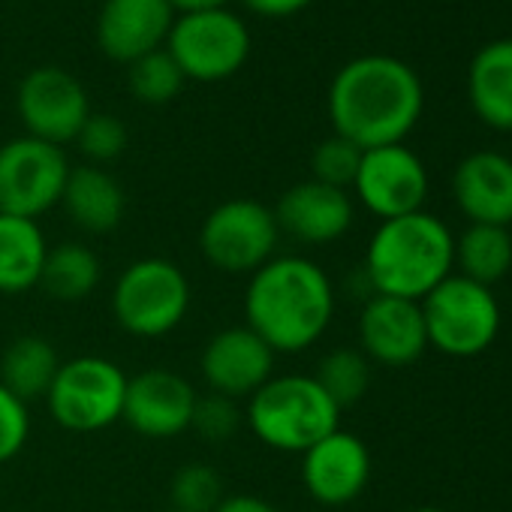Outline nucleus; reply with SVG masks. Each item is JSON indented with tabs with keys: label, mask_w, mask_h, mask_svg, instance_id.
<instances>
[{
	"label": "nucleus",
	"mask_w": 512,
	"mask_h": 512,
	"mask_svg": "<svg viewBox=\"0 0 512 512\" xmlns=\"http://www.w3.org/2000/svg\"><path fill=\"white\" fill-rule=\"evenodd\" d=\"M467 97L476 118L494 130L512 133V40L482 46L467 70Z\"/></svg>",
	"instance_id": "21"
},
{
	"label": "nucleus",
	"mask_w": 512,
	"mask_h": 512,
	"mask_svg": "<svg viewBox=\"0 0 512 512\" xmlns=\"http://www.w3.org/2000/svg\"><path fill=\"white\" fill-rule=\"evenodd\" d=\"M223 497V476L208 464L190 461L178 467L169 482V500L178 512H214Z\"/></svg>",
	"instance_id": "28"
},
{
	"label": "nucleus",
	"mask_w": 512,
	"mask_h": 512,
	"mask_svg": "<svg viewBox=\"0 0 512 512\" xmlns=\"http://www.w3.org/2000/svg\"><path fill=\"white\" fill-rule=\"evenodd\" d=\"M353 190L371 214L392 220L422 211L428 199V172L404 142L368 148L362 154Z\"/></svg>",
	"instance_id": "12"
},
{
	"label": "nucleus",
	"mask_w": 512,
	"mask_h": 512,
	"mask_svg": "<svg viewBox=\"0 0 512 512\" xmlns=\"http://www.w3.org/2000/svg\"><path fill=\"white\" fill-rule=\"evenodd\" d=\"M281 229L275 211L260 199H226L208 211L199 229L205 263L223 275H253L278 256Z\"/></svg>",
	"instance_id": "6"
},
{
	"label": "nucleus",
	"mask_w": 512,
	"mask_h": 512,
	"mask_svg": "<svg viewBox=\"0 0 512 512\" xmlns=\"http://www.w3.org/2000/svg\"><path fill=\"white\" fill-rule=\"evenodd\" d=\"M76 142H79V151L91 160V166H103V163H112V160H118L124 154L127 127L115 115L91 112L88 121L82 124Z\"/></svg>",
	"instance_id": "30"
},
{
	"label": "nucleus",
	"mask_w": 512,
	"mask_h": 512,
	"mask_svg": "<svg viewBox=\"0 0 512 512\" xmlns=\"http://www.w3.org/2000/svg\"><path fill=\"white\" fill-rule=\"evenodd\" d=\"M160 512H178V509H172V506H169V509H160Z\"/></svg>",
	"instance_id": "37"
},
{
	"label": "nucleus",
	"mask_w": 512,
	"mask_h": 512,
	"mask_svg": "<svg viewBox=\"0 0 512 512\" xmlns=\"http://www.w3.org/2000/svg\"><path fill=\"white\" fill-rule=\"evenodd\" d=\"M275 350L247 326H229L208 338L199 371L208 392L247 401L275 377Z\"/></svg>",
	"instance_id": "13"
},
{
	"label": "nucleus",
	"mask_w": 512,
	"mask_h": 512,
	"mask_svg": "<svg viewBox=\"0 0 512 512\" xmlns=\"http://www.w3.org/2000/svg\"><path fill=\"white\" fill-rule=\"evenodd\" d=\"M362 154H365V151H362L359 145H353L350 139L332 133V136L323 139V142L314 148V154H311L314 181L329 184V187H338V190H350L353 181H356Z\"/></svg>",
	"instance_id": "29"
},
{
	"label": "nucleus",
	"mask_w": 512,
	"mask_h": 512,
	"mask_svg": "<svg viewBox=\"0 0 512 512\" xmlns=\"http://www.w3.org/2000/svg\"><path fill=\"white\" fill-rule=\"evenodd\" d=\"M272 211H275L281 235H290L293 241L311 244V247L344 238L356 217L350 190H338L314 178L299 181L290 190H284V196L278 199Z\"/></svg>",
	"instance_id": "17"
},
{
	"label": "nucleus",
	"mask_w": 512,
	"mask_h": 512,
	"mask_svg": "<svg viewBox=\"0 0 512 512\" xmlns=\"http://www.w3.org/2000/svg\"><path fill=\"white\" fill-rule=\"evenodd\" d=\"M335 317V287L308 256H275L253 272L244 293V326L275 353L314 347Z\"/></svg>",
	"instance_id": "2"
},
{
	"label": "nucleus",
	"mask_w": 512,
	"mask_h": 512,
	"mask_svg": "<svg viewBox=\"0 0 512 512\" xmlns=\"http://www.w3.org/2000/svg\"><path fill=\"white\" fill-rule=\"evenodd\" d=\"M49 241L37 220L0 214V293L22 296L40 287Z\"/></svg>",
	"instance_id": "22"
},
{
	"label": "nucleus",
	"mask_w": 512,
	"mask_h": 512,
	"mask_svg": "<svg viewBox=\"0 0 512 512\" xmlns=\"http://www.w3.org/2000/svg\"><path fill=\"white\" fill-rule=\"evenodd\" d=\"M127 82H130V91L136 100H142L148 106H160L181 94L184 73L178 70V64L172 61V55L166 49H157V52H148V55L136 58L133 64H127Z\"/></svg>",
	"instance_id": "27"
},
{
	"label": "nucleus",
	"mask_w": 512,
	"mask_h": 512,
	"mask_svg": "<svg viewBox=\"0 0 512 512\" xmlns=\"http://www.w3.org/2000/svg\"><path fill=\"white\" fill-rule=\"evenodd\" d=\"M314 380L338 404V410H344L365 398V392L371 386V362L362 350L341 347L320 359Z\"/></svg>",
	"instance_id": "26"
},
{
	"label": "nucleus",
	"mask_w": 512,
	"mask_h": 512,
	"mask_svg": "<svg viewBox=\"0 0 512 512\" xmlns=\"http://www.w3.org/2000/svg\"><path fill=\"white\" fill-rule=\"evenodd\" d=\"M455 266L458 275L491 287L503 281L512 269V235L509 226L470 223L461 238H455Z\"/></svg>",
	"instance_id": "25"
},
{
	"label": "nucleus",
	"mask_w": 512,
	"mask_h": 512,
	"mask_svg": "<svg viewBox=\"0 0 512 512\" xmlns=\"http://www.w3.org/2000/svg\"><path fill=\"white\" fill-rule=\"evenodd\" d=\"M61 205L67 217L91 235H106L121 226L127 211L124 187L103 166H76L67 175Z\"/></svg>",
	"instance_id": "20"
},
{
	"label": "nucleus",
	"mask_w": 512,
	"mask_h": 512,
	"mask_svg": "<svg viewBox=\"0 0 512 512\" xmlns=\"http://www.w3.org/2000/svg\"><path fill=\"white\" fill-rule=\"evenodd\" d=\"M229 0H169V7L181 13H202V10H223Z\"/></svg>",
	"instance_id": "35"
},
{
	"label": "nucleus",
	"mask_w": 512,
	"mask_h": 512,
	"mask_svg": "<svg viewBox=\"0 0 512 512\" xmlns=\"http://www.w3.org/2000/svg\"><path fill=\"white\" fill-rule=\"evenodd\" d=\"M61 359L58 350L43 335H19L0 359V383H4L19 401H46Z\"/></svg>",
	"instance_id": "23"
},
{
	"label": "nucleus",
	"mask_w": 512,
	"mask_h": 512,
	"mask_svg": "<svg viewBox=\"0 0 512 512\" xmlns=\"http://www.w3.org/2000/svg\"><path fill=\"white\" fill-rule=\"evenodd\" d=\"M359 344L368 362L386 368L413 365L428 350L422 305L374 293L359 314Z\"/></svg>",
	"instance_id": "16"
},
{
	"label": "nucleus",
	"mask_w": 512,
	"mask_h": 512,
	"mask_svg": "<svg viewBox=\"0 0 512 512\" xmlns=\"http://www.w3.org/2000/svg\"><path fill=\"white\" fill-rule=\"evenodd\" d=\"M127 374L106 356H76L61 362L46 395L52 419L73 434L106 431L121 422L127 398Z\"/></svg>",
	"instance_id": "8"
},
{
	"label": "nucleus",
	"mask_w": 512,
	"mask_h": 512,
	"mask_svg": "<svg viewBox=\"0 0 512 512\" xmlns=\"http://www.w3.org/2000/svg\"><path fill=\"white\" fill-rule=\"evenodd\" d=\"M244 425L263 446L302 455L341 428V410L314 374H284L247 398Z\"/></svg>",
	"instance_id": "4"
},
{
	"label": "nucleus",
	"mask_w": 512,
	"mask_h": 512,
	"mask_svg": "<svg viewBox=\"0 0 512 512\" xmlns=\"http://www.w3.org/2000/svg\"><path fill=\"white\" fill-rule=\"evenodd\" d=\"M455 269V235L422 211L380 220L365 250V278L371 293L422 302Z\"/></svg>",
	"instance_id": "3"
},
{
	"label": "nucleus",
	"mask_w": 512,
	"mask_h": 512,
	"mask_svg": "<svg viewBox=\"0 0 512 512\" xmlns=\"http://www.w3.org/2000/svg\"><path fill=\"white\" fill-rule=\"evenodd\" d=\"M184 79L220 82L235 76L250 55V31L241 16L223 10L181 13L163 46Z\"/></svg>",
	"instance_id": "9"
},
{
	"label": "nucleus",
	"mask_w": 512,
	"mask_h": 512,
	"mask_svg": "<svg viewBox=\"0 0 512 512\" xmlns=\"http://www.w3.org/2000/svg\"><path fill=\"white\" fill-rule=\"evenodd\" d=\"M419 305L425 317L428 347L446 356L470 359L485 353L497 341L500 305L491 287H482L461 275H449Z\"/></svg>",
	"instance_id": "7"
},
{
	"label": "nucleus",
	"mask_w": 512,
	"mask_h": 512,
	"mask_svg": "<svg viewBox=\"0 0 512 512\" xmlns=\"http://www.w3.org/2000/svg\"><path fill=\"white\" fill-rule=\"evenodd\" d=\"M326 106L332 130L368 151L407 139L422 118L425 88L401 58L362 55L335 73Z\"/></svg>",
	"instance_id": "1"
},
{
	"label": "nucleus",
	"mask_w": 512,
	"mask_h": 512,
	"mask_svg": "<svg viewBox=\"0 0 512 512\" xmlns=\"http://www.w3.org/2000/svg\"><path fill=\"white\" fill-rule=\"evenodd\" d=\"M190 299V281L178 263L166 256H142L112 287V317L127 335L151 341L184 323Z\"/></svg>",
	"instance_id": "5"
},
{
	"label": "nucleus",
	"mask_w": 512,
	"mask_h": 512,
	"mask_svg": "<svg viewBox=\"0 0 512 512\" xmlns=\"http://www.w3.org/2000/svg\"><path fill=\"white\" fill-rule=\"evenodd\" d=\"M371 479V452L362 437L338 428L302 452V485L323 506L356 500Z\"/></svg>",
	"instance_id": "15"
},
{
	"label": "nucleus",
	"mask_w": 512,
	"mask_h": 512,
	"mask_svg": "<svg viewBox=\"0 0 512 512\" xmlns=\"http://www.w3.org/2000/svg\"><path fill=\"white\" fill-rule=\"evenodd\" d=\"M31 437V413L28 404L19 401L4 383H0V467L10 464Z\"/></svg>",
	"instance_id": "32"
},
{
	"label": "nucleus",
	"mask_w": 512,
	"mask_h": 512,
	"mask_svg": "<svg viewBox=\"0 0 512 512\" xmlns=\"http://www.w3.org/2000/svg\"><path fill=\"white\" fill-rule=\"evenodd\" d=\"M175 10L169 0H103L97 16V43L118 61L133 64L136 58L166 46Z\"/></svg>",
	"instance_id": "18"
},
{
	"label": "nucleus",
	"mask_w": 512,
	"mask_h": 512,
	"mask_svg": "<svg viewBox=\"0 0 512 512\" xmlns=\"http://www.w3.org/2000/svg\"><path fill=\"white\" fill-rule=\"evenodd\" d=\"M244 425V413L238 410V401L223 398V395H199L196 410H193V422L190 431H196L202 440L208 443H226L232 440Z\"/></svg>",
	"instance_id": "31"
},
{
	"label": "nucleus",
	"mask_w": 512,
	"mask_h": 512,
	"mask_svg": "<svg viewBox=\"0 0 512 512\" xmlns=\"http://www.w3.org/2000/svg\"><path fill=\"white\" fill-rule=\"evenodd\" d=\"M452 196L470 223H512V160L497 151L467 154L452 175Z\"/></svg>",
	"instance_id": "19"
},
{
	"label": "nucleus",
	"mask_w": 512,
	"mask_h": 512,
	"mask_svg": "<svg viewBox=\"0 0 512 512\" xmlns=\"http://www.w3.org/2000/svg\"><path fill=\"white\" fill-rule=\"evenodd\" d=\"M214 512H281L272 500L256 497V494H229L220 500Z\"/></svg>",
	"instance_id": "34"
},
{
	"label": "nucleus",
	"mask_w": 512,
	"mask_h": 512,
	"mask_svg": "<svg viewBox=\"0 0 512 512\" xmlns=\"http://www.w3.org/2000/svg\"><path fill=\"white\" fill-rule=\"evenodd\" d=\"M103 281V263L88 244L61 241L49 247L40 287L58 302H85Z\"/></svg>",
	"instance_id": "24"
},
{
	"label": "nucleus",
	"mask_w": 512,
	"mask_h": 512,
	"mask_svg": "<svg viewBox=\"0 0 512 512\" xmlns=\"http://www.w3.org/2000/svg\"><path fill=\"white\" fill-rule=\"evenodd\" d=\"M410 512H443V509H437V506H416V509H410Z\"/></svg>",
	"instance_id": "36"
},
{
	"label": "nucleus",
	"mask_w": 512,
	"mask_h": 512,
	"mask_svg": "<svg viewBox=\"0 0 512 512\" xmlns=\"http://www.w3.org/2000/svg\"><path fill=\"white\" fill-rule=\"evenodd\" d=\"M70 169L64 148L28 133L0 145V214L43 217L61 205Z\"/></svg>",
	"instance_id": "10"
},
{
	"label": "nucleus",
	"mask_w": 512,
	"mask_h": 512,
	"mask_svg": "<svg viewBox=\"0 0 512 512\" xmlns=\"http://www.w3.org/2000/svg\"><path fill=\"white\" fill-rule=\"evenodd\" d=\"M199 392L193 383L166 368H148L127 380L124 422L148 440H172L190 431Z\"/></svg>",
	"instance_id": "14"
},
{
	"label": "nucleus",
	"mask_w": 512,
	"mask_h": 512,
	"mask_svg": "<svg viewBox=\"0 0 512 512\" xmlns=\"http://www.w3.org/2000/svg\"><path fill=\"white\" fill-rule=\"evenodd\" d=\"M311 0H244V7L263 19H287L302 13Z\"/></svg>",
	"instance_id": "33"
},
{
	"label": "nucleus",
	"mask_w": 512,
	"mask_h": 512,
	"mask_svg": "<svg viewBox=\"0 0 512 512\" xmlns=\"http://www.w3.org/2000/svg\"><path fill=\"white\" fill-rule=\"evenodd\" d=\"M16 109L28 136L58 148L76 142L82 124L91 115V103L82 82L61 67L31 70L19 85Z\"/></svg>",
	"instance_id": "11"
}]
</instances>
